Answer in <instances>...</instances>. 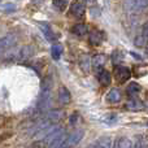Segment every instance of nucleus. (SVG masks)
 Masks as SVG:
<instances>
[{
	"instance_id": "obj_17",
	"label": "nucleus",
	"mask_w": 148,
	"mask_h": 148,
	"mask_svg": "<svg viewBox=\"0 0 148 148\" xmlns=\"http://www.w3.org/2000/svg\"><path fill=\"white\" fill-rule=\"evenodd\" d=\"M90 43L92 46H99L101 43V33L100 31H92L90 34Z\"/></svg>"
},
{
	"instance_id": "obj_24",
	"label": "nucleus",
	"mask_w": 148,
	"mask_h": 148,
	"mask_svg": "<svg viewBox=\"0 0 148 148\" xmlns=\"http://www.w3.org/2000/svg\"><path fill=\"white\" fill-rule=\"evenodd\" d=\"M44 146H46L44 143H40V142H35V143L31 144L30 148H44Z\"/></svg>"
},
{
	"instance_id": "obj_2",
	"label": "nucleus",
	"mask_w": 148,
	"mask_h": 148,
	"mask_svg": "<svg viewBox=\"0 0 148 148\" xmlns=\"http://www.w3.org/2000/svg\"><path fill=\"white\" fill-rule=\"evenodd\" d=\"M148 7V0H126L125 8L129 12H139Z\"/></svg>"
},
{
	"instance_id": "obj_26",
	"label": "nucleus",
	"mask_w": 148,
	"mask_h": 148,
	"mask_svg": "<svg viewBox=\"0 0 148 148\" xmlns=\"http://www.w3.org/2000/svg\"><path fill=\"white\" fill-rule=\"evenodd\" d=\"M64 148H70V147H64Z\"/></svg>"
},
{
	"instance_id": "obj_4",
	"label": "nucleus",
	"mask_w": 148,
	"mask_h": 148,
	"mask_svg": "<svg viewBox=\"0 0 148 148\" xmlns=\"http://www.w3.org/2000/svg\"><path fill=\"white\" fill-rule=\"evenodd\" d=\"M84 3L82 0H75L70 5V14L75 18H82L84 16Z\"/></svg>"
},
{
	"instance_id": "obj_16",
	"label": "nucleus",
	"mask_w": 148,
	"mask_h": 148,
	"mask_svg": "<svg viewBox=\"0 0 148 148\" xmlns=\"http://www.w3.org/2000/svg\"><path fill=\"white\" fill-rule=\"evenodd\" d=\"M40 29H42V31L44 33V35H46L47 39H49V40H53V39L56 38V35H55V33L52 31V29H51V26H49V25L40 23Z\"/></svg>"
},
{
	"instance_id": "obj_18",
	"label": "nucleus",
	"mask_w": 148,
	"mask_h": 148,
	"mask_svg": "<svg viewBox=\"0 0 148 148\" xmlns=\"http://www.w3.org/2000/svg\"><path fill=\"white\" fill-rule=\"evenodd\" d=\"M139 91H140V86H139L138 83L133 82V83L129 84V87H127V95L129 96H135V95L139 94Z\"/></svg>"
},
{
	"instance_id": "obj_15",
	"label": "nucleus",
	"mask_w": 148,
	"mask_h": 148,
	"mask_svg": "<svg viewBox=\"0 0 148 148\" xmlns=\"http://www.w3.org/2000/svg\"><path fill=\"white\" fill-rule=\"evenodd\" d=\"M120 99H121L120 91H118V90H116V88L110 90V91L107 94V100L109 103H118V101H120Z\"/></svg>"
},
{
	"instance_id": "obj_3",
	"label": "nucleus",
	"mask_w": 148,
	"mask_h": 148,
	"mask_svg": "<svg viewBox=\"0 0 148 148\" xmlns=\"http://www.w3.org/2000/svg\"><path fill=\"white\" fill-rule=\"evenodd\" d=\"M83 136H84V131L83 130H75V131H73L70 135H68L66 142H65L64 147L74 148L77 144L79 143V142L82 140V139H83ZM64 147H62V148H64Z\"/></svg>"
},
{
	"instance_id": "obj_9",
	"label": "nucleus",
	"mask_w": 148,
	"mask_h": 148,
	"mask_svg": "<svg viewBox=\"0 0 148 148\" xmlns=\"http://www.w3.org/2000/svg\"><path fill=\"white\" fill-rule=\"evenodd\" d=\"M147 43H148V23H146V25L143 26L142 33L135 38V44L138 47H143V46H146Z\"/></svg>"
},
{
	"instance_id": "obj_8",
	"label": "nucleus",
	"mask_w": 148,
	"mask_h": 148,
	"mask_svg": "<svg viewBox=\"0 0 148 148\" xmlns=\"http://www.w3.org/2000/svg\"><path fill=\"white\" fill-rule=\"evenodd\" d=\"M66 138H68V135L65 134V131H62V133L59 134L51 143L47 144V148H62L65 144V142H66Z\"/></svg>"
},
{
	"instance_id": "obj_14",
	"label": "nucleus",
	"mask_w": 148,
	"mask_h": 148,
	"mask_svg": "<svg viewBox=\"0 0 148 148\" xmlns=\"http://www.w3.org/2000/svg\"><path fill=\"white\" fill-rule=\"evenodd\" d=\"M104 62H105V57L103 55H95L94 59L91 60V64L95 69H101Z\"/></svg>"
},
{
	"instance_id": "obj_10",
	"label": "nucleus",
	"mask_w": 148,
	"mask_h": 148,
	"mask_svg": "<svg viewBox=\"0 0 148 148\" xmlns=\"http://www.w3.org/2000/svg\"><path fill=\"white\" fill-rule=\"evenodd\" d=\"M113 148H133V142L127 136H120L114 142Z\"/></svg>"
},
{
	"instance_id": "obj_12",
	"label": "nucleus",
	"mask_w": 148,
	"mask_h": 148,
	"mask_svg": "<svg viewBox=\"0 0 148 148\" xmlns=\"http://www.w3.org/2000/svg\"><path fill=\"white\" fill-rule=\"evenodd\" d=\"M97 79H99L100 84H103V86H108V84H110V81H112V78H110V74L107 72V70H100L99 74H97Z\"/></svg>"
},
{
	"instance_id": "obj_13",
	"label": "nucleus",
	"mask_w": 148,
	"mask_h": 148,
	"mask_svg": "<svg viewBox=\"0 0 148 148\" xmlns=\"http://www.w3.org/2000/svg\"><path fill=\"white\" fill-rule=\"evenodd\" d=\"M70 99H72V96H70L69 90H66L65 87H61L59 90V100L62 104H68V103H70Z\"/></svg>"
},
{
	"instance_id": "obj_20",
	"label": "nucleus",
	"mask_w": 148,
	"mask_h": 148,
	"mask_svg": "<svg viewBox=\"0 0 148 148\" xmlns=\"http://www.w3.org/2000/svg\"><path fill=\"white\" fill-rule=\"evenodd\" d=\"M53 3H55V7L60 10H64L68 5V0H53Z\"/></svg>"
},
{
	"instance_id": "obj_21",
	"label": "nucleus",
	"mask_w": 148,
	"mask_h": 148,
	"mask_svg": "<svg viewBox=\"0 0 148 148\" xmlns=\"http://www.w3.org/2000/svg\"><path fill=\"white\" fill-rule=\"evenodd\" d=\"M104 122H105V123H108V125H113V123L117 122V116H114V114L107 116V117L104 118Z\"/></svg>"
},
{
	"instance_id": "obj_22",
	"label": "nucleus",
	"mask_w": 148,
	"mask_h": 148,
	"mask_svg": "<svg viewBox=\"0 0 148 148\" xmlns=\"http://www.w3.org/2000/svg\"><path fill=\"white\" fill-rule=\"evenodd\" d=\"M133 148H147V146H146V143H144L143 139H142V138H138L135 142H134Z\"/></svg>"
},
{
	"instance_id": "obj_19",
	"label": "nucleus",
	"mask_w": 148,
	"mask_h": 148,
	"mask_svg": "<svg viewBox=\"0 0 148 148\" xmlns=\"http://www.w3.org/2000/svg\"><path fill=\"white\" fill-rule=\"evenodd\" d=\"M61 53H62V47L60 46V44H55V46H52L51 55L55 60H59L60 57H61Z\"/></svg>"
},
{
	"instance_id": "obj_7",
	"label": "nucleus",
	"mask_w": 148,
	"mask_h": 148,
	"mask_svg": "<svg viewBox=\"0 0 148 148\" xmlns=\"http://www.w3.org/2000/svg\"><path fill=\"white\" fill-rule=\"evenodd\" d=\"M114 75L120 82H125L127 79H130L131 73L126 66H117L114 70Z\"/></svg>"
},
{
	"instance_id": "obj_6",
	"label": "nucleus",
	"mask_w": 148,
	"mask_h": 148,
	"mask_svg": "<svg viewBox=\"0 0 148 148\" xmlns=\"http://www.w3.org/2000/svg\"><path fill=\"white\" fill-rule=\"evenodd\" d=\"M88 148H113V139L110 136H101L90 144Z\"/></svg>"
},
{
	"instance_id": "obj_23",
	"label": "nucleus",
	"mask_w": 148,
	"mask_h": 148,
	"mask_svg": "<svg viewBox=\"0 0 148 148\" xmlns=\"http://www.w3.org/2000/svg\"><path fill=\"white\" fill-rule=\"evenodd\" d=\"M112 57H113V62H114V64H118V62L122 60V55H121V52H118V51H116Z\"/></svg>"
},
{
	"instance_id": "obj_25",
	"label": "nucleus",
	"mask_w": 148,
	"mask_h": 148,
	"mask_svg": "<svg viewBox=\"0 0 148 148\" xmlns=\"http://www.w3.org/2000/svg\"><path fill=\"white\" fill-rule=\"evenodd\" d=\"M95 1H96V0H86V3H88V4H94Z\"/></svg>"
},
{
	"instance_id": "obj_5",
	"label": "nucleus",
	"mask_w": 148,
	"mask_h": 148,
	"mask_svg": "<svg viewBox=\"0 0 148 148\" xmlns=\"http://www.w3.org/2000/svg\"><path fill=\"white\" fill-rule=\"evenodd\" d=\"M16 40H17V36L14 34H9V35H5L3 38H0V53L4 52L5 49L10 48L12 46H14Z\"/></svg>"
},
{
	"instance_id": "obj_11",
	"label": "nucleus",
	"mask_w": 148,
	"mask_h": 148,
	"mask_svg": "<svg viewBox=\"0 0 148 148\" xmlns=\"http://www.w3.org/2000/svg\"><path fill=\"white\" fill-rule=\"evenodd\" d=\"M72 33L77 36H84L88 33V27L84 23H77L72 27Z\"/></svg>"
},
{
	"instance_id": "obj_1",
	"label": "nucleus",
	"mask_w": 148,
	"mask_h": 148,
	"mask_svg": "<svg viewBox=\"0 0 148 148\" xmlns=\"http://www.w3.org/2000/svg\"><path fill=\"white\" fill-rule=\"evenodd\" d=\"M33 55H34V49L29 46H25V47H21L18 51L12 52L9 55V59L14 60V61H23V60L30 59Z\"/></svg>"
}]
</instances>
